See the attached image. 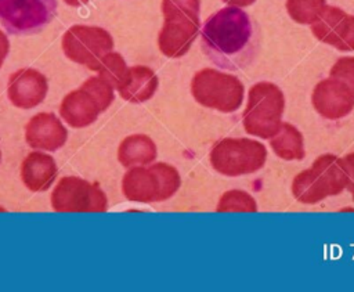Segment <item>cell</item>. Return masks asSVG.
Here are the masks:
<instances>
[{
    "mask_svg": "<svg viewBox=\"0 0 354 292\" xmlns=\"http://www.w3.org/2000/svg\"><path fill=\"white\" fill-rule=\"evenodd\" d=\"M201 46L214 65L238 71L250 64L256 54L257 29L243 10L228 6L205 21Z\"/></svg>",
    "mask_w": 354,
    "mask_h": 292,
    "instance_id": "6da1fadb",
    "label": "cell"
},
{
    "mask_svg": "<svg viewBox=\"0 0 354 292\" xmlns=\"http://www.w3.org/2000/svg\"><path fill=\"white\" fill-rule=\"evenodd\" d=\"M201 0H162L165 24L158 35V47L166 57L184 55L198 36Z\"/></svg>",
    "mask_w": 354,
    "mask_h": 292,
    "instance_id": "7a4b0ae2",
    "label": "cell"
},
{
    "mask_svg": "<svg viewBox=\"0 0 354 292\" xmlns=\"http://www.w3.org/2000/svg\"><path fill=\"white\" fill-rule=\"evenodd\" d=\"M350 179L342 158L333 154L318 156L310 169L300 172L293 183L292 192L301 203H317L326 197L337 195L348 188Z\"/></svg>",
    "mask_w": 354,
    "mask_h": 292,
    "instance_id": "3957f363",
    "label": "cell"
},
{
    "mask_svg": "<svg viewBox=\"0 0 354 292\" xmlns=\"http://www.w3.org/2000/svg\"><path fill=\"white\" fill-rule=\"evenodd\" d=\"M180 183L178 172L167 163L133 166L123 176L122 191L129 201L151 203L169 199Z\"/></svg>",
    "mask_w": 354,
    "mask_h": 292,
    "instance_id": "277c9868",
    "label": "cell"
},
{
    "mask_svg": "<svg viewBox=\"0 0 354 292\" xmlns=\"http://www.w3.org/2000/svg\"><path fill=\"white\" fill-rule=\"evenodd\" d=\"M285 98L281 89L270 82L253 84L243 111L245 130L260 138H271L282 125Z\"/></svg>",
    "mask_w": 354,
    "mask_h": 292,
    "instance_id": "5b68a950",
    "label": "cell"
},
{
    "mask_svg": "<svg viewBox=\"0 0 354 292\" xmlns=\"http://www.w3.org/2000/svg\"><path fill=\"white\" fill-rule=\"evenodd\" d=\"M191 94L206 108L220 112H234L243 101V84L234 75L205 68L194 75Z\"/></svg>",
    "mask_w": 354,
    "mask_h": 292,
    "instance_id": "8992f818",
    "label": "cell"
},
{
    "mask_svg": "<svg viewBox=\"0 0 354 292\" xmlns=\"http://www.w3.org/2000/svg\"><path fill=\"white\" fill-rule=\"evenodd\" d=\"M266 147L249 138H224L210 151L213 169L224 176L235 177L250 174L264 166Z\"/></svg>",
    "mask_w": 354,
    "mask_h": 292,
    "instance_id": "52a82bcc",
    "label": "cell"
},
{
    "mask_svg": "<svg viewBox=\"0 0 354 292\" xmlns=\"http://www.w3.org/2000/svg\"><path fill=\"white\" fill-rule=\"evenodd\" d=\"M62 51L73 62L97 71L101 60L113 48V39L100 26L73 25L62 36Z\"/></svg>",
    "mask_w": 354,
    "mask_h": 292,
    "instance_id": "ba28073f",
    "label": "cell"
},
{
    "mask_svg": "<svg viewBox=\"0 0 354 292\" xmlns=\"http://www.w3.org/2000/svg\"><path fill=\"white\" fill-rule=\"evenodd\" d=\"M51 206L55 212H105L108 199L97 183L66 176L54 187Z\"/></svg>",
    "mask_w": 354,
    "mask_h": 292,
    "instance_id": "9c48e42d",
    "label": "cell"
},
{
    "mask_svg": "<svg viewBox=\"0 0 354 292\" xmlns=\"http://www.w3.org/2000/svg\"><path fill=\"white\" fill-rule=\"evenodd\" d=\"M57 0H0V22L12 35L33 33L55 15Z\"/></svg>",
    "mask_w": 354,
    "mask_h": 292,
    "instance_id": "30bf717a",
    "label": "cell"
},
{
    "mask_svg": "<svg viewBox=\"0 0 354 292\" xmlns=\"http://www.w3.org/2000/svg\"><path fill=\"white\" fill-rule=\"evenodd\" d=\"M313 35L340 51H354V15L342 8L325 6L311 24Z\"/></svg>",
    "mask_w": 354,
    "mask_h": 292,
    "instance_id": "8fae6325",
    "label": "cell"
},
{
    "mask_svg": "<svg viewBox=\"0 0 354 292\" xmlns=\"http://www.w3.org/2000/svg\"><path fill=\"white\" fill-rule=\"evenodd\" d=\"M311 102L314 109L325 119L344 118L354 108L353 91L340 80L328 77L321 80L313 90Z\"/></svg>",
    "mask_w": 354,
    "mask_h": 292,
    "instance_id": "7c38bea8",
    "label": "cell"
},
{
    "mask_svg": "<svg viewBox=\"0 0 354 292\" xmlns=\"http://www.w3.org/2000/svg\"><path fill=\"white\" fill-rule=\"evenodd\" d=\"M48 84L43 73L33 68L15 71L7 84V95L11 104L21 109L37 107L47 95Z\"/></svg>",
    "mask_w": 354,
    "mask_h": 292,
    "instance_id": "4fadbf2b",
    "label": "cell"
},
{
    "mask_svg": "<svg viewBox=\"0 0 354 292\" xmlns=\"http://www.w3.org/2000/svg\"><path fill=\"white\" fill-rule=\"evenodd\" d=\"M25 140L32 148L57 151L66 143L68 131L53 112H40L26 123Z\"/></svg>",
    "mask_w": 354,
    "mask_h": 292,
    "instance_id": "5bb4252c",
    "label": "cell"
},
{
    "mask_svg": "<svg viewBox=\"0 0 354 292\" xmlns=\"http://www.w3.org/2000/svg\"><path fill=\"white\" fill-rule=\"evenodd\" d=\"M101 102L90 91V89L82 84L77 90L68 93L59 105L61 118L71 127H86L97 120L98 115L104 112Z\"/></svg>",
    "mask_w": 354,
    "mask_h": 292,
    "instance_id": "9a60e30c",
    "label": "cell"
},
{
    "mask_svg": "<svg viewBox=\"0 0 354 292\" xmlns=\"http://www.w3.org/2000/svg\"><path fill=\"white\" fill-rule=\"evenodd\" d=\"M57 173L58 169L54 158L40 151L28 154L21 165V180L25 187L33 192L48 190L53 185Z\"/></svg>",
    "mask_w": 354,
    "mask_h": 292,
    "instance_id": "2e32d148",
    "label": "cell"
},
{
    "mask_svg": "<svg viewBox=\"0 0 354 292\" xmlns=\"http://www.w3.org/2000/svg\"><path fill=\"white\" fill-rule=\"evenodd\" d=\"M159 84L156 73L145 65H134L127 68L122 82L116 86L119 95L133 104L148 101L156 91Z\"/></svg>",
    "mask_w": 354,
    "mask_h": 292,
    "instance_id": "e0dca14e",
    "label": "cell"
},
{
    "mask_svg": "<svg viewBox=\"0 0 354 292\" xmlns=\"http://www.w3.org/2000/svg\"><path fill=\"white\" fill-rule=\"evenodd\" d=\"M156 158L155 143L144 134L126 137L118 148V159L124 167L149 165Z\"/></svg>",
    "mask_w": 354,
    "mask_h": 292,
    "instance_id": "ac0fdd59",
    "label": "cell"
},
{
    "mask_svg": "<svg viewBox=\"0 0 354 292\" xmlns=\"http://www.w3.org/2000/svg\"><path fill=\"white\" fill-rule=\"evenodd\" d=\"M272 151L285 161H300L304 158V140L301 133L290 123H282L270 138Z\"/></svg>",
    "mask_w": 354,
    "mask_h": 292,
    "instance_id": "d6986e66",
    "label": "cell"
},
{
    "mask_svg": "<svg viewBox=\"0 0 354 292\" xmlns=\"http://www.w3.org/2000/svg\"><path fill=\"white\" fill-rule=\"evenodd\" d=\"M325 6L326 0H286L289 17L301 25H311Z\"/></svg>",
    "mask_w": 354,
    "mask_h": 292,
    "instance_id": "ffe728a7",
    "label": "cell"
},
{
    "mask_svg": "<svg viewBox=\"0 0 354 292\" xmlns=\"http://www.w3.org/2000/svg\"><path fill=\"white\" fill-rule=\"evenodd\" d=\"M217 212H256L257 205L253 197L241 190H231L221 195Z\"/></svg>",
    "mask_w": 354,
    "mask_h": 292,
    "instance_id": "44dd1931",
    "label": "cell"
},
{
    "mask_svg": "<svg viewBox=\"0 0 354 292\" xmlns=\"http://www.w3.org/2000/svg\"><path fill=\"white\" fill-rule=\"evenodd\" d=\"M127 65L124 58L119 53L109 51L100 62V66L97 69L98 76L109 82L115 89L122 82L127 72Z\"/></svg>",
    "mask_w": 354,
    "mask_h": 292,
    "instance_id": "7402d4cb",
    "label": "cell"
},
{
    "mask_svg": "<svg viewBox=\"0 0 354 292\" xmlns=\"http://www.w3.org/2000/svg\"><path fill=\"white\" fill-rule=\"evenodd\" d=\"M330 77L344 83L354 94V57L339 58L330 69Z\"/></svg>",
    "mask_w": 354,
    "mask_h": 292,
    "instance_id": "603a6c76",
    "label": "cell"
},
{
    "mask_svg": "<svg viewBox=\"0 0 354 292\" xmlns=\"http://www.w3.org/2000/svg\"><path fill=\"white\" fill-rule=\"evenodd\" d=\"M342 161H343L344 167H346V170L348 173V179H350L348 188H350L353 185V183H354V152L346 155L344 158H342Z\"/></svg>",
    "mask_w": 354,
    "mask_h": 292,
    "instance_id": "cb8c5ba5",
    "label": "cell"
},
{
    "mask_svg": "<svg viewBox=\"0 0 354 292\" xmlns=\"http://www.w3.org/2000/svg\"><path fill=\"white\" fill-rule=\"evenodd\" d=\"M8 51H10L8 39H7V36L4 35V32L0 30V68H1V65H3V62H4V60H6V57H7Z\"/></svg>",
    "mask_w": 354,
    "mask_h": 292,
    "instance_id": "d4e9b609",
    "label": "cell"
},
{
    "mask_svg": "<svg viewBox=\"0 0 354 292\" xmlns=\"http://www.w3.org/2000/svg\"><path fill=\"white\" fill-rule=\"evenodd\" d=\"M225 4L228 6H234V7H248L250 4H253L256 0H223Z\"/></svg>",
    "mask_w": 354,
    "mask_h": 292,
    "instance_id": "484cf974",
    "label": "cell"
},
{
    "mask_svg": "<svg viewBox=\"0 0 354 292\" xmlns=\"http://www.w3.org/2000/svg\"><path fill=\"white\" fill-rule=\"evenodd\" d=\"M68 6H72V7H80V6H83V4H86V3H88L90 0H64Z\"/></svg>",
    "mask_w": 354,
    "mask_h": 292,
    "instance_id": "4316f807",
    "label": "cell"
},
{
    "mask_svg": "<svg viewBox=\"0 0 354 292\" xmlns=\"http://www.w3.org/2000/svg\"><path fill=\"white\" fill-rule=\"evenodd\" d=\"M348 190H350V192H351V195H353V199H354V183H353V185H351Z\"/></svg>",
    "mask_w": 354,
    "mask_h": 292,
    "instance_id": "83f0119b",
    "label": "cell"
},
{
    "mask_svg": "<svg viewBox=\"0 0 354 292\" xmlns=\"http://www.w3.org/2000/svg\"><path fill=\"white\" fill-rule=\"evenodd\" d=\"M0 159H1V152H0Z\"/></svg>",
    "mask_w": 354,
    "mask_h": 292,
    "instance_id": "f1b7e54d",
    "label": "cell"
}]
</instances>
